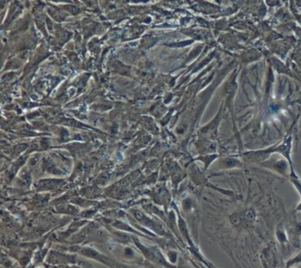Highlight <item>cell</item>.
I'll list each match as a JSON object with an SVG mask.
<instances>
[{"mask_svg":"<svg viewBox=\"0 0 301 268\" xmlns=\"http://www.w3.org/2000/svg\"><path fill=\"white\" fill-rule=\"evenodd\" d=\"M297 262H301V255L300 254L292 260V263H297Z\"/></svg>","mask_w":301,"mask_h":268,"instance_id":"cell-1","label":"cell"}]
</instances>
